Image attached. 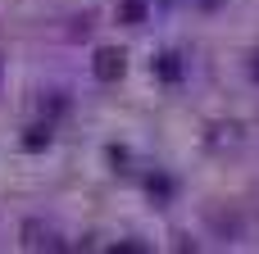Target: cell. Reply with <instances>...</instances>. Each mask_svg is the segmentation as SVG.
<instances>
[{"label":"cell","instance_id":"obj_1","mask_svg":"<svg viewBox=\"0 0 259 254\" xmlns=\"http://www.w3.org/2000/svg\"><path fill=\"white\" fill-rule=\"evenodd\" d=\"M123 68H127V55H123V50H114V45H100V50H96V59H91V73H96L100 82H118V77H123Z\"/></svg>","mask_w":259,"mask_h":254},{"label":"cell","instance_id":"obj_2","mask_svg":"<svg viewBox=\"0 0 259 254\" xmlns=\"http://www.w3.org/2000/svg\"><path fill=\"white\" fill-rule=\"evenodd\" d=\"M155 73H159L164 82H182V64H178V55H159V59H155Z\"/></svg>","mask_w":259,"mask_h":254},{"label":"cell","instance_id":"obj_3","mask_svg":"<svg viewBox=\"0 0 259 254\" xmlns=\"http://www.w3.org/2000/svg\"><path fill=\"white\" fill-rule=\"evenodd\" d=\"M118 18H123V23H132V27H137V23H146V0H118Z\"/></svg>","mask_w":259,"mask_h":254},{"label":"cell","instance_id":"obj_4","mask_svg":"<svg viewBox=\"0 0 259 254\" xmlns=\"http://www.w3.org/2000/svg\"><path fill=\"white\" fill-rule=\"evenodd\" d=\"M146 186H150V195H159V200H168V195H173V182H168V177H150Z\"/></svg>","mask_w":259,"mask_h":254},{"label":"cell","instance_id":"obj_5","mask_svg":"<svg viewBox=\"0 0 259 254\" xmlns=\"http://www.w3.org/2000/svg\"><path fill=\"white\" fill-rule=\"evenodd\" d=\"M41 145H50V127H32V136H27V150H41Z\"/></svg>","mask_w":259,"mask_h":254},{"label":"cell","instance_id":"obj_6","mask_svg":"<svg viewBox=\"0 0 259 254\" xmlns=\"http://www.w3.org/2000/svg\"><path fill=\"white\" fill-rule=\"evenodd\" d=\"M255 59H259V55H255ZM255 77H259V64H255Z\"/></svg>","mask_w":259,"mask_h":254}]
</instances>
